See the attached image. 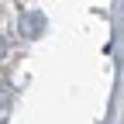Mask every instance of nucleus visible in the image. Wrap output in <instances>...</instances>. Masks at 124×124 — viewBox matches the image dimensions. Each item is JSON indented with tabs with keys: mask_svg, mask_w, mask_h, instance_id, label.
<instances>
[{
	"mask_svg": "<svg viewBox=\"0 0 124 124\" xmlns=\"http://www.w3.org/2000/svg\"><path fill=\"white\" fill-rule=\"evenodd\" d=\"M21 35L24 38H38L45 28H48V21H45V14H21Z\"/></svg>",
	"mask_w": 124,
	"mask_h": 124,
	"instance_id": "1",
	"label": "nucleus"
},
{
	"mask_svg": "<svg viewBox=\"0 0 124 124\" xmlns=\"http://www.w3.org/2000/svg\"><path fill=\"white\" fill-rule=\"evenodd\" d=\"M7 114H10V107H7V103H0V124H7Z\"/></svg>",
	"mask_w": 124,
	"mask_h": 124,
	"instance_id": "2",
	"label": "nucleus"
},
{
	"mask_svg": "<svg viewBox=\"0 0 124 124\" xmlns=\"http://www.w3.org/2000/svg\"><path fill=\"white\" fill-rule=\"evenodd\" d=\"M7 59V41H4V35H0V62Z\"/></svg>",
	"mask_w": 124,
	"mask_h": 124,
	"instance_id": "3",
	"label": "nucleus"
}]
</instances>
